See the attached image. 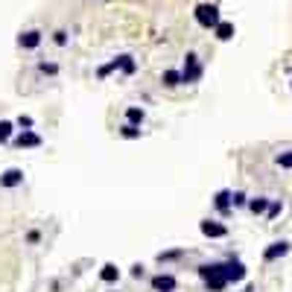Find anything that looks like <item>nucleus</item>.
<instances>
[{"instance_id": "nucleus-23", "label": "nucleus", "mask_w": 292, "mask_h": 292, "mask_svg": "<svg viewBox=\"0 0 292 292\" xmlns=\"http://www.w3.org/2000/svg\"><path fill=\"white\" fill-rule=\"evenodd\" d=\"M38 70H41V73H50V76H56V73H59V64H53V62H41V64H38Z\"/></svg>"}, {"instance_id": "nucleus-16", "label": "nucleus", "mask_w": 292, "mask_h": 292, "mask_svg": "<svg viewBox=\"0 0 292 292\" xmlns=\"http://www.w3.org/2000/svg\"><path fill=\"white\" fill-rule=\"evenodd\" d=\"M120 67H123V56H117V59H111L108 64H102L100 70H97V76H100V79H105V76H108V73L120 70Z\"/></svg>"}, {"instance_id": "nucleus-7", "label": "nucleus", "mask_w": 292, "mask_h": 292, "mask_svg": "<svg viewBox=\"0 0 292 292\" xmlns=\"http://www.w3.org/2000/svg\"><path fill=\"white\" fill-rule=\"evenodd\" d=\"M213 205H216V210L222 213V216H228L231 208H234V193L231 190H219L216 196H213Z\"/></svg>"}, {"instance_id": "nucleus-1", "label": "nucleus", "mask_w": 292, "mask_h": 292, "mask_svg": "<svg viewBox=\"0 0 292 292\" xmlns=\"http://www.w3.org/2000/svg\"><path fill=\"white\" fill-rule=\"evenodd\" d=\"M199 278L205 281L208 292H222L228 286V278H225V263H202L199 266Z\"/></svg>"}, {"instance_id": "nucleus-11", "label": "nucleus", "mask_w": 292, "mask_h": 292, "mask_svg": "<svg viewBox=\"0 0 292 292\" xmlns=\"http://www.w3.org/2000/svg\"><path fill=\"white\" fill-rule=\"evenodd\" d=\"M15 146L18 149H29V146H41V137L35 135V132H29V129H24L18 137H15Z\"/></svg>"}, {"instance_id": "nucleus-22", "label": "nucleus", "mask_w": 292, "mask_h": 292, "mask_svg": "<svg viewBox=\"0 0 292 292\" xmlns=\"http://www.w3.org/2000/svg\"><path fill=\"white\" fill-rule=\"evenodd\" d=\"M12 137V123L9 120H0V143H6Z\"/></svg>"}, {"instance_id": "nucleus-28", "label": "nucleus", "mask_w": 292, "mask_h": 292, "mask_svg": "<svg viewBox=\"0 0 292 292\" xmlns=\"http://www.w3.org/2000/svg\"><path fill=\"white\" fill-rule=\"evenodd\" d=\"M38 240H41V231H29L27 234V243H32V246H35Z\"/></svg>"}, {"instance_id": "nucleus-18", "label": "nucleus", "mask_w": 292, "mask_h": 292, "mask_svg": "<svg viewBox=\"0 0 292 292\" xmlns=\"http://www.w3.org/2000/svg\"><path fill=\"white\" fill-rule=\"evenodd\" d=\"M146 120L143 108H126V123H132V126H140Z\"/></svg>"}, {"instance_id": "nucleus-6", "label": "nucleus", "mask_w": 292, "mask_h": 292, "mask_svg": "<svg viewBox=\"0 0 292 292\" xmlns=\"http://www.w3.org/2000/svg\"><path fill=\"white\" fill-rule=\"evenodd\" d=\"M246 266L240 263V260H228L225 263V278H228V283H240V281H246Z\"/></svg>"}, {"instance_id": "nucleus-29", "label": "nucleus", "mask_w": 292, "mask_h": 292, "mask_svg": "<svg viewBox=\"0 0 292 292\" xmlns=\"http://www.w3.org/2000/svg\"><path fill=\"white\" fill-rule=\"evenodd\" d=\"M246 292H254V286H246Z\"/></svg>"}, {"instance_id": "nucleus-24", "label": "nucleus", "mask_w": 292, "mask_h": 292, "mask_svg": "<svg viewBox=\"0 0 292 292\" xmlns=\"http://www.w3.org/2000/svg\"><path fill=\"white\" fill-rule=\"evenodd\" d=\"M181 254H184L181 248H173V251H164V254H158V260L164 263V260H175V257H181Z\"/></svg>"}, {"instance_id": "nucleus-12", "label": "nucleus", "mask_w": 292, "mask_h": 292, "mask_svg": "<svg viewBox=\"0 0 292 292\" xmlns=\"http://www.w3.org/2000/svg\"><path fill=\"white\" fill-rule=\"evenodd\" d=\"M269 205H272V199H266V196H257V199L248 202V210H251L254 216H260V213H269Z\"/></svg>"}, {"instance_id": "nucleus-20", "label": "nucleus", "mask_w": 292, "mask_h": 292, "mask_svg": "<svg viewBox=\"0 0 292 292\" xmlns=\"http://www.w3.org/2000/svg\"><path fill=\"white\" fill-rule=\"evenodd\" d=\"M120 70L126 73V76H132V73L137 70V62H135V56H123V67Z\"/></svg>"}, {"instance_id": "nucleus-9", "label": "nucleus", "mask_w": 292, "mask_h": 292, "mask_svg": "<svg viewBox=\"0 0 292 292\" xmlns=\"http://www.w3.org/2000/svg\"><path fill=\"white\" fill-rule=\"evenodd\" d=\"M44 41V35L38 32V29H27V32H21L18 38V47H24V50H35L38 44Z\"/></svg>"}, {"instance_id": "nucleus-26", "label": "nucleus", "mask_w": 292, "mask_h": 292, "mask_svg": "<svg viewBox=\"0 0 292 292\" xmlns=\"http://www.w3.org/2000/svg\"><path fill=\"white\" fill-rule=\"evenodd\" d=\"M243 205H246V193L237 190V193H234V208H243Z\"/></svg>"}, {"instance_id": "nucleus-27", "label": "nucleus", "mask_w": 292, "mask_h": 292, "mask_svg": "<svg viewBox=\"0 0 292 292\" xmlns=\"http://www.w3.org/2000/svg\"><path fill=\"white\" fill-rule=\"evenodd\" d=\"M18 126H21V129H32V117L21 114V117H18Z\"/></svg>"}, {"instance_id": "nucleus-10", "label": "nucleus", "mask_w": 292, "mask_h": 292, "mask_svg": "<svg viewBox=\"0 0 292 292\" xmlns=\"http://www.w3.org/2000/svg\"><path fill=\"white\" fill-rule=\"evenodd\" d=\"M18 184H24V170H18V167H12L0 175V187H18Z\"/></svg>"}, {"instance_id": "nucleus-17", "label": "nucleus", "mask_w": 292, "mask_h": 292, "mask_svg": "<svg viewBox=\"0 0 292 292\" xmlns=\"http://www.w3.org/2000/svg\"><path fill=\"white\" fill-rule=\"evenodd\" d=\"M275 167H281V170H292V149H283L275 155Z\"/></svg>"}, {"instance_id": "nucleus-21", "label": "nucleus", "mask_w": 292, "mask_h": 292, "mask_svg": "<svg viewBox=\"0 0 292 292\" xmlns=\"http://www.w3.org/2000/svg\"><path fill=\"white\" fill-rule=\"evenodd\" d=\"M120 135L126 137V140H135V137H140V129H137V126H132V123H126V126L120 129Z\"/></svg>"}, {"instance_id": "nucleus-5", "label": "nucleus", "mask_w": 292, "mask_h": 292, "mask_svg": "<svg viewBox=\"0 0 292 292\" xmlns=\"http://www.w3.org/2000/svg\"><path fill=\"white\" fill-rule=\"evenodd\" d=\"M289 254V243L286 240H278V243H272V246L263 251V260L266 263H272V260H281V257Z\"/></svg>"}, {"instance_id": "nucleus-3", "label": "nucleus", "mask_w": 292, "mask_h": 292, "mask_svg": "<svg viewBox=\"0 0 292 292\" xmlns=\"http://www.w3.org/2000/svg\"><path fill=\"white\" fill-rule=\"evenodd\" d=\"M202 73H205V67H202L199 56H196V53H187V56H184V67H181L184 85H196L202 79Z\"/></svg>"}, {"instance_id": "nucleus-4", "label": "nucleus", "mask_w": 292, "mask_h": 292, "mask_svg": "<svg viewBox=\"0 0 292 292\" xmlns=\"http://www.w3.org/2000/svg\"><path fill=\"white\" fill-rule=\"evenodd\" d=\"M199 231L205 234V237H210V240L228 237V228H225L222 222H213V219H202V222H199Z\"/></svg>"}, {"instance_id": "nucleus-13", "label": "nucleus", "mask_w": 292, "mask_h": 292, "mask_svg": "<svg viewBox=\"0 0 292 292\" xmlns=\"http://www.w3.org/2000/svg\"><path fill=\"white\" fill-rule=\"evenodd\" d=\"M161 82H164V88H178V85H184V76L181 70H164Z\"/></svg>"}, {"instance_id": "nucleus-15", "label": "nucleus", "mask_w": 292, "mask_h": 292, "mask_svg": "<svg viewBox=\"0 0 292 292\" xmlns=\"http://www.w3.org/2000/svg\"><path fill=\"white\" fill-rule=\"evenodd\" d=\"M100 278L105 283H117L120 281V269L114 263H105V266H102V272H100Z\"/></svg>"}, {"instance_id": "nucleus-30", "label": "nucleus", "mask_w": 292, "mask_h": 292, "mask_svg": "<svg viewBox=\"0 0 292 292\" xmlns=\"http://www.w3.org/2000/svg\"><path fill=\"white\" fill-rule=\"evenodd\" d=\"M289 88H292V79H289Z\"/></svg>"}, {"instance_id": "nucleus-2", "label": "nucleus", "mask_w": 292, "mask_h": 292, "mask_svg": "<svg viewBox=\"0 0 292 292\" xmlns=\"http://www.w3.org/2000/svg\"><path fill=\"white\" fill-rule=\"evenodd\" d=\"M193 18H196V24L205 29H216L219 27V6L216 3H199L196 9H193Z\"/></svg>"}, {"instance_id": "nucleus-14", "label": "nucleus", "mask_w": 292, "mask_h": 292, "mask_svg": "<svg viewBox=\"0 0 292 292\" xmlns=\"http://www.w3.org/2000/svg\"><path fill=\"white\" fill-rule=\"evenodd\" d=\"M213 32H216L219 41H231V38H234V24H231V21H219V27L213 29Z\"/></svg>"}, {"instance_id": "nucleus-25", "label": "nucleus", "mask_w": 292, "mask_h": 292, "mask_svg": "<svg viewBox=\"0 0 292 292\" xmlns=\"http://www.w3.org/2000/svg\"><path fill=\"white\" fill-rule=\"evenodd\" d=\"M53 41H56V44H59V47H64V44H67V32H64V29H59V32H53Z\"/></svg>"}, {"instance_id": "nucleus-19", "label": "nucleus", "mask_w": 292, "mask_h": 292, "mask_svg": "<svg viewBox=\"0 0 292 292\" xmlns=\"http://www.w3.org/2000/svg\"><path fill=\"white\" fill-rule=\"evenodd\" d=\"M283 213V202L281 199H272V205H269V213H266V219H278Z\"/></svg>"}, {"instance_id": "nucleus-8", "label": "nucleus", "mask_w": 292, "mask_h": 292, "mask_svg": "<svg viewBox=\"0 0 292 292\" xmlns=\"http://www.w3.org/2000/svg\"><path fill=\"white\" fill-rule=\"evenodd\" d=\"M152 289L155 292H175L178 289V281H175L173 275H155L152 278Z\"/></svg>"}]
</instances>
